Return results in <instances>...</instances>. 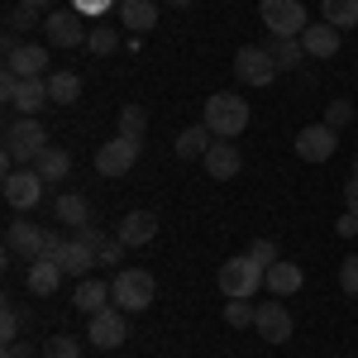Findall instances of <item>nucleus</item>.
Wrapping results in <instances>:
<instances>
[{"mask_svg": "<svg viewBox=\"0 0 358 358\" xmlns=\"http://www.w3.org/2000/svg\"><path fill=\"white\" fill-rule=\"evenodd\" d=\"M5 206L10 210H20V215H29L38 201H43V192H48V182L34 172V167H20V172H5Z\"/></svg>", "mask_w": 358, "mask_h": 358, "instance_id": "nucleus-7", "label": "nucleus"}, {"mask_svg": "<svg viewBox=\"0 0 358 358\" xmlns=\"http://www.w3.org/2000/svg\"><path fill=\"white\" fill-rule=\"evenodd\" d=\"M43 148H48V129L38 124V115H20V120L5 129V172L34 167Z\"/></svg>", "mask_w": 358, "mask_h": 358, "instance_id": "nucleus-1", "label": "nucleus"}, {"mask_svg": "<svg viewBox=\"0 0 358 358\" xmlns=\"http://www.w3.org/2000/svg\"><path fill=\"white\" fill-rule=\"evenodd\" d=\"M167 5H177V10H187V5H192V0H167Z\"/></svg>", "mask_w": 358, "mask_h": 358, "instance_id": "nucleus-47", "label": "nucleus"}, {"mask_svg": "<svg viewBox=\"0 0 358 358\" xmlns=\"http://www.w3.org/2000/svg\"><path fill=\"white\" fill-rule=\"evenodd\" d=\"M354 177H358V158H354Z\"/></svg>", "mask_w": 358, "mask_h": 358, "instance_id": "nucleus-48", "label": "nucleus"}, {"mask_svg": "<svg viewBox=\"0 0 358 358\" xmlns=\"http://www.w3.org/2000/svg\"><path fill=\"white\" fill-rule=\"evenodd\" d=\"M53 215H57L62 224H67L72 234H77L82 224H91V201H86L82 192H62V196L53 201Z\"/></svg>", "mask_w": 358, "mask_h": 358, "instance_id": "nucleus-22", "label": "nucleus"}, {"mask_svg": "<svg viewBox=\"0 0 358 358\" xmlns=\"http://www.w3.org/2000/svg\"><path fill=\"white\" fill-rule=\"evenodd\" d=\"M268 53H273L277 62V72H296L306 62V48H301V38H273V43H263Z\"/></svg>", "mask_w": 358, "mask_h": 358, "instance_id": "nucleus-28", "label": "nucleus"}, {"mask_svg": "<svg viewBox=\"0 0 358 358\" xmlns=\"http://www.w3.org/2000/svg\"><path fill=\"white\" fill-rule=\"evenodd\" d=\"M296 158L301 163H330L334 158V148H339V129H330L325 120L320 124H306V129H296Z\"/></svg>", "mask_w": 358, "mask_h": 358, "instance_id": "nucleus-9", "label": "nucleus"}, {"mask_svg": "<svg viewBox=\"0 0 358 358\" xmlns=\"http://www.w3.org/2000/svg\"><path fill=\"white\" fill-rule=\"evenodd\" d=\"M48 96H53V106H77L82 101V77L77 72H48Z\"/></svg>", "mask_w": 358, "mask_h": 358, "instance_id": "nucleus-27", "label": "nucleus"}, {"mask_svg": "<svg viewBox=\"0 0 358 358\" xmlns=\"http://www.w3.org/2000/svg\"><path fill=\"white\" fill-rule=\"evenodd\" d=\"M339 292H344V296H358V253H349V258L339 263Z\"/></svg>", "mask_w": 358, "mask_h": 358, "instance_id": "nucleus-36", "label": "nucleus"}, {"mask_svg": "<svg viewBox=\"0 0 358 358\" xmlns=\"http://www.w3.org/2000/svg\"><path fill=\"white\" fill-rule=\"evenodd\" d=\"M86 339H91L96 349H120V344L129 339L124 310H120V306H106V310H96V315H91V325H86Z\"/></svg>", "mask_w": 358, "mask_h": 358, "instance_id": "nucleus-11", "label": "nucleus"}, {"mask_svg": "<svg viewBox=\"0 0 358 358\" xmlns=\"http://www.w3.org/2000/svg\"><path fill=\"white\" fill-rule=\"evenodd\" d=\"M43 358H82V344H77L72 334H53V339L43 344Z\"/></svg>", "mask_w": 358, "mask_h": 358, "instance_id": "nucleus-33", "label": "nucleus"}, {"mask_svg": "<svg viewBox=\"0 0 358 358\" xmlns=\"http://www.w3.org/2000/svg\"><path fill=\"white\" fill-rule=\"evenodd\" d=\"M210 143H215V134L206 129V124H192V129H182V134L172 138V148H177V158L187 163V158H206L210 153Z\"/></svg>", "mask_w": 358, "mask_h": 358, "instance_id": "nucleus-26", "label": "nucleus"}, {"mask_svg": "<svg viewBox=\"0 0 358 358\" xmlns=\"http://www.w3.org/2000/svg\"><path fill=\"white\" fill-rule=\"evenodd\" d=\"M301 282H306V273L296 268V263H287V258H277L273 268L263 273V287H268L273 296H292V292H301Z\"/></svg>", "mask_w": 358, "mask_h": 358, "instance_id": "nucleus-20", "label": "nucleus"}, {"mask_svg": "<svg viewBox=\"0 0 358 358\" xmlns=\"http://www.w3.org/2000/svg\"><path fill=\"white\" fill-rule=\"evenodd\" d=\"M72 306H77L82 315H96V310L115 306V296H110V287H106V282H96V277H82V282H77V292H72Z\"/></svg>", "mask_w": 358, "mask_h": 358, "instance_id": "nucleus-21", "label": "nucleus"}, {"mask_svg": "<svg viewBox=\"0 0 358 358\" xmlns=\"http://www.w3.org/2000/svg\"><path fill=\"white\" fill-rule=\"evenodd\" d=\"M0 358H38V349L29 344V339H15V344H5V354Z\"/></svg>", "mask_w": 358, "mask_h": 358, "instance_id": "nucleus-42", "label": "nucleus"}, {"mask_svg": "<svg viewBox=\"0 0 358 358\" xmlns=\"http://www.w3.org/2000/svg\"><path fill=\"white\" fill-rule=\"evenodd\" d=\"M201 124L215 138H239L248 129V101L239 91H215V96L201 106Z\"/></svg>", "mask_w": 358, "mask_h": 358, "instance_id": "nucleus-2", "label": "nucleus"}, {"mask_svg": "<svg viewBox=\"0 0 358 358\" xmlns=\"http://www.w3.org/2000/svg\"><path fill=\"white\" fill-rule=\"evenodd\" d=\"M43 34H48V48H86L91 24H86L82 10H48Z\"/></svg>", "mask_w": 358, "mask_h": 358, "instance_id": "nucleus-6", "label": "nucleus"}, {"mask_svg": "<svg viewBox=\"0 0 358 358\" xmlns=\"http://www.w3.org/2000/svg\"><path fill=\"white\" fill-rule=\"evenodd\" d=\"M120 29H110V24H91V38H86V48L96 57H110V53H120Z\"/></svg>", "mask_w": 358, "mask_h": 358, "instance_id": "nucleus-30", "label": "nucleus"}, {"mask_svg": "<svg viewBox=\"0 0 358 358\" xmlns=\"http://www.w3.org/2000/svg\"><path fill=\"white\" fill-rule=\"evenodd\" d=\"M5 67L10 72H20V77H48V43H15L10 53H5Z\"/></svg>", "mask_w": 358, "mask_h": 358, "instance_id": "nucleus-14", "label": "nucleus"}, {"mask_svg": "<svg viewBox=\"0 0 358 358\" xmlns=\"http://www.w3.org/2000/svg\"><path fill=\"white\" fill-rule=\"evenodd\" d=\"M43 244H48V229H38L34 220H10L5 229V248L15 253V258H43Z\"/></svg>", "mask_w": 358, "mask_h": 358, "instance_id": "nucleus-13", "label": "nucleus"}, {"mask_svg": "<svg viewBox=\"0 0 358 358\" xmlns=\"http://www.w3.org/2000/svg\"><path fill=\"white\" fill-rule=\"evenodd\" d=\"M201 163H206V172H210L215 182H229V177H239V167H244V153H239L229 138H215V143H210V153H206Z\"/></svg>", "mask_w": 358, "mask_h": 358, "instance_id": "nucleus-16", "label": "nucleus"}, {"mask_svg": "<svg viewBox=\"0 0 358 358\" xmlns=\"http://www.w3.org/2000/svg\"><path fill=\"white\" fill-rule=\"evenodd\" d=\"M20 115H38L43 106H53V96H48V77H20V91H15V101H10Z\"/></svg>", "mask_w": 358, "mask_h": 358, "instance_id": "nucleus-19", "label": "nucleus"}, {"mask_svg": "<svg viewBox=\"0 0 358 358\" xmlns=\"http://www.w3.org/2000/svg\"><path fill=\"white\" fill-rule=\"evenodd\" d=\"M253 320H258V306L253 301H229L224 306V325H229V330H253Z\"/></svg>", "mask_w": 358, "mask_h": 358, "instance_id": "nucleus-32", "label": "nucleus"}, {"mask_svg": "<svg viewBox=\"0 0 358 358\" xmlns=\"http://www.w3.org/2000/svg\"><path fill=\"white\" fill-rule=\"evenodd\" d=\"M110 5H120V0H72V10H82L86 20H91V15H106Z\"/></svg>", "mask_w": 358, "mask_h": 358, "instance_id": "nucleus-40", "label": "nucleus"}, {"mask_svg": "<svg viewBox=\"0 0 358 358\" xmlns=\"http://www.w3.org/2000/svg\"><path fill=\"white\" fill-rule=\"evenodd\" d=\"M234 77L244 86H273L277 82V62L268 48H258V43H244L239 53H234Z\"/></svg>", "mask_w": 358, "mask_h": 358, "instance_id": "nucleus-8", "label": "nucleus"}, {"mask_svg": "<svg viewBox=\"0 0 358 358\" xmlns=\"http://www.w3.org/2000/svg\"><path fill=\"white\" fill-rule=\"evenodd\" d=\"M0 339H5V344H15V339H20V310H15V306H5V310H0Z\"/></svg>", "mask_w": 358, "mask_h": 358, "instance_id": "nucleus-38", "label": "nucleus"}, {"mask_svg": "<svg viewBox=\"0 0 358 358\" xmlns=\"http://www.w3.org/2000/svg\"><path fill=\"white\" fill-rule=\"evenodd\" d=\"M253 330H258V339H268V344H287V339H292V310H287V301H282V296L263 301Z\"/></svg>", "mask_w": 358, "mask_h": 358, "instance_id": "nucleus-12", "label": "nucleus"}, {"mask_svg": "<svg viewBox=\"0 0 358 358\" xmlns=\"http://www.w3.org/2000/svg\"><path fill=\"white\" fill-rule=\"evenodd\" d=\"M57 263H62V273H67V277H77V282H82V277L91 273L96 263H101V253H96L91 244H82V239L72 234V239L62 244V253H57Z\"/></svg>", "mask_w": 358, "mask_h": 358, "instance_id": "nucleus-18", "label": "nucleus"}, {"mask_svg": "<svg viewBox=\"0 0 358 358\" xmlns=\"http://www.w3.org/2000/svg\"><path fill=\"white\" fill-rule=\"evenodd\" d=\"M15 91H20V72H10V67H5V72H0V96H5V106L15 101Z\"/></svg>", "mask_w": 358, "mask_h": 358, "instance_id": "nucleus-41", "label": "nucleus"}, {"mask_svg": "<svg viewBox=\"0 0 358 358\" xmlns=\"http://www.w3.org/2000/svg\"><path fill=\"white\" fill-rule=\"evenodd\" d=\"M339 43H344V34H339L334 24H325V20H320V24H306V34H301L306 57H320V62L339 53Z\"/></svg>", "mask_w": 358, "mask_h": 358, "instance_id": "nucleus-17", "label": "nucleus"}, {"mask_svg": "<svg viewBox=\"0 0 358 358\" xmlns=\"http://www.w3.org/2000/svg\"><path fill=\"white\" fill-rule=\"evenodd\" d=\"M120 24L134 29V34L158 29V5H153V0H120Z\"/></svg>", "mask_w": 358, "mask_h": 358, "instance_id": "nucleus-24", "label": "nucleus"}, {"mask_svg": "<svg viewBox=\"0 0 358 358\" xmlns=\"http://www.w3.org/2000/svg\"><path fill=\"white\" fill-rule=\"evenodd\" d=\"M248 258H253V263L268 273V268L277 263V244H273V239H253V244H248Z\"/></svg>", "mask_w": 358, "mask_h": 358, "instance_id": "nucleus-37", "label": "nucleus"}, {"mask_svg": "<svg viewBox=\"0 0 358 358\" xmlns=\"http://www.w3.org/2000/svg\"><path fill=\"white\" fill-rule=\"evenodd\" d=\"M77 239H82V244H91L96 253H101V244H106V229H96V224H82V229H77Z\"/></svg>", "mask_w": 358, "mask_h": 358, "instance_id": "nucleus-43", "label": "nucleus"}, {"mask_svg": "<svg viewBox=\"0 0 358 358\" xmlns=\"http://www.w3.org/2000/svg\"><path fill=\"white\" fill-rule=\"evenodd\" d=\"M334 234H339V239H358V215L344 210V220H334Z\"/></svg>", "mask_w": 358, "mask_h": 358, "instance_id": "nucleus-44", "label": "nucleus"}, {"mask_svg": "<svg viewBox=\"0 0 358 358\" xmlns=\"http://www.w3.org/2000/svg\"><path fill=\"white\" fill-rule=\"evenodd\" d=\"M20 5H29V10H48L53 0H20Z\"/></svg>", "mask_w": 358, "mask_h": 358, "instance_id": "nucleus-46", "label": "nucleus"}, {"mask_svg": "<svg viewBox=\"0 0 358 358\" xmlns=\"http://www.w3.org/2000/svg\"><path fill=\"white\" fill-rule=\"evenodd\" d=\"M110 296H115V306H120L124 315H138V310L153 306L158 282H153V273H143V268H120L115 282H110Z\"/></svg>", "mask_w": 358, "mask_h": 358, "instance_id": "nucleus-3", "label": "nucleus"}, {"mask_svg": "<svg viewBox=\"0 0 358 358\" xmlns=\"http://www.w3.org/2000/svg\"><path fill=\"white\" fill-rule=\"evenodd\" d=\"M120 134L143 138L148 134V110H143V106H120Z\"/></svg>", "mask_w": 358, "mask_h": 358, "instance_id": "nucleus-31", "label": "nucleus"}, {"mask_svg": "<svg viewBox=\"0 0 358 358\" xmlns=\"http://www.w3.org/2000/svg\"><path fill=\"white\" fill-rule=\"evenodd\" d=\"M62 263H53V258H34L29 263V292L34 296H53L57 287H62Z\"/></svg>", "mask_w": 358, "mask_h": 358, "instance_id": "nucleus-23", "label": "nucleus"}, {"mask_svg": "<svg viewBox=\"0 0 358 358\" xmlns=\"http://www.w3.org/2000/svg\"><path fill=\"white\" fill-rule=\"evenodd\" d=\"M38 24V10H29V5H15L10 15H5V29L10 34H24V29H34Z\"/></svg>", "mask_w": 358, "mask_h": 358, "instance_id": "nucleus-34", "label": "nucleus"}, {"mask_svg": "<svg viewBox=\"0 0 358 358\" xmlns=\"http://www.w3.org/2000/svg\"><path fill=\"white\" fill-rule=\"evenodd\" d=\"M34 172H38L48 187H53V182H67V172H72V153H67V148H57V143H48V148L38 153Z\"/></svg>", "mask_w": 358, "mask_h": 358, "instance_id": "nucleus-25", "label": "nucleus"}, {"mask_svg": "<svg viewBox=\"0 0 358 358\" xmlns=\"http://www.w3.org/2000/svg\"><path fill=\"white\" fill-rule=\"evenodd\" d=\"M258 15H263L273 38H301L306 24H310L301 0H258Z\"/></svg>", "mask_w": 358, "mask_h": 358, "instance_id": "nucleus-5", "label": "nucleus"}, {"mask_svg": "<svg viewBox=\"0 0 358 358\" xmlns=\"http://www.w3.org/2000/svg\"><path fill=\"white\" fill-rule=\"evenodd\" d=\"M320 15H325V24H334L339 34H344V29H358V0H320Z\"/></svg>", "mask_w": 358, "mask_h": 358, "instance_id": "nucleus-29", "label": "nucleus"}, {"mask_svg": "<svg viewBox=\"0 0 358 358\" xmlns=\"http://www.w3.org/2000/svg\"><path fill=\"white\" fill-rule=\"evenodd\" d=\"M258 287H263V268H258L248 253L220 263V296H229V301H248V296H258Z\"/></svg>", "mask_w": 358, "mask_h": 358, "instance_id": "nucleus-4", "label": "nucleus"}, {"mask_svg": "<svg viewBox=\"0 0 358 358\" xmlns=\"http://www.w3.org/2000/svg\"><path fill=\"white\" fill-rule=\"evenodd\" d=\"M153 234H158V215H153V210H129V215L120 220V229H115V239H120L124 248L153 244Z\"/></svg>", "mask_w": 358, "mask_h": 358, "instance_id": "nucleus-15", "label": "nucleus"}, {"mask_svg": "<svg viewBox=\"0 0 358 358\" xmlns=\"http://www.w3.org/2000/svg\"><path fill=\"white\" fill-rule=\"evenodd\" d=\"M138 148H143V138L115 134L110 143H101V148H96V172H101V177H124V172L138 163Z\"/></svg>", "mask_w": 358, "mask_h": 358, "instance_id": "nucleus-10", "label": "nucleus"}, {"mask_svg": "<svg viewBox=\"0 0 358 358\" xmlns=\"http://www.w3.org/2000/svg\"><path fill=\"white\" fill-rule=\"evenodd\" d=\"M349 120H354V101H344V96H339V101L325 106V124H330V129H344Z\"/></svg>", "mask_w": 358, "mask_h": 358, "instance_id": "nucleus-35", "label": "nucleus"}, {"mask_svg": "<svg viewBox=\"0 0 358 358\" xmlns=\"http://www.w3.org/2000/svg\"><path fill=\"white\" fill-rule=\"evenodd\" d=\"M120 258H124V244H120V239H106V244H101V263H106V268H120Z\"/></svg>", "mask_w": 358, "mask_h": 358, "instance_id": "nucleus-39", "label": "nucleus"}, {"mask_svg": "<svg viewBox=\"0 0 358 358\" xmlns=\"http://www.w3.org/2000/svg\"><path fill=\"white\" fill-rule=\"evenodd\" d=\"M344 210H349V215H358V177L344 187Z\"/></svg>", "mask_w": 358, "mask_h": 358, "instance_id": "nucleus-45", "label": "nucleus"}]
</instances>
